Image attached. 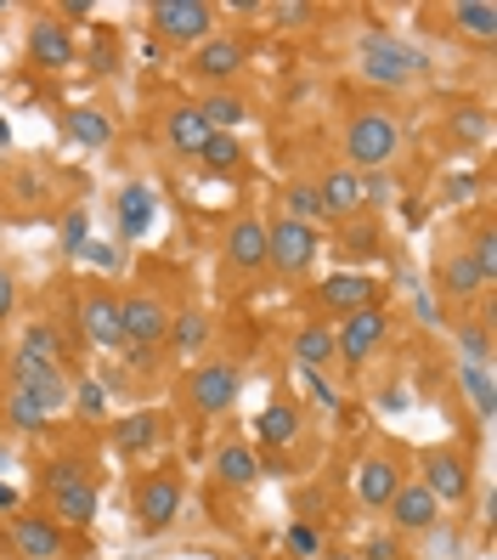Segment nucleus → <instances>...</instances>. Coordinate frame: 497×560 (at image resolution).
<instances>
[{
	"label": "nucleus",
	"instance_id": "5701e85b",
	"mask_svg": "<svg viewBox=\"0 0 497 560\" xmlns=\"http://www.w3.org/2000/svg\"><path fill=\"white\" fill-rule=\"evenodd\" d=\"M255 442L272 447V453H288L300 442V408L294 402H267V413L255 419Z\"/></svg>",
	"mask_w": 497,
	"mask_h": 560
},
{
	"label": "nucleus",
	"instance_id": "a211bd4d",
	"mask_svg": "<svg viewBox=\"0 0 497 560\" xmlns=\"http://www.w3.org/2000/svg\"><path fill=\"white\" fill-rule=\"evenodd\" d=\"M74 35H69V23H57V18H40V23H28V62L35 69H74Z\"/></svg>",
	"mask_w": 497,
	"mask_h": 560
},
{
	"label": "nucleus",
	"instance_id": "dca6fc26",
	"mask_svg": "<svg viewBox=\"0 0 497 560\" xmlns=\"http://www.w3.org/2000/svg\"><path fill=\"white\" fill-rule=\"evenodd\" d=\"M114 215H119V244H142L153 233V215H158V192L147 182H125L119 199H114Z\"/></svg>",
	"mask_w": 497,
	"mask_h": 560
},
{
	"label": "nucleus",
	"instance_id": "5fc2aeb1",
	"mask_svg": "<svg viewBox=\"0 0 497 560\" xmlns=\"http://www.w3.org/2000/svg\"><path fill=\"white\" fill-rule=\"evenodd\" d=\"M17 510H23L17 487H12V481H0V515H17Z\"/></svg>",
	"mask_w": 497,
	"mask_h": 560
},
{
	"label": "nucleus",
	"instance_id": "2eb2a0df",
	"mask_svg": "<svg viewBox=\"0 0 497 560\" xmlns=\"http://www.w3.org/2000/svg\"><path fill=\"white\" fill-rule=\"evenodd\" d=\"M221 255H226L232 272H260V267H267V221H260V215H238L226 226V238H221Z\"/></svg>",
	"mask_w": 497,
	"mask_h": 560
},
{
	"label": "nucleus",
	"instance_id": "39448f33",
	"mask_svg": "<svg viewBox=\"0 0 497 560\" xmlns=\"http://www.w3.org/2000/svg\"><path fill=\"white\" fill-rule=\"evenodd\" d=\"M147 23H153V40L164 46H204L215 35V7L210 0H153Z\"/></svg>",
	"mask_w": 497,
	"mask_h": 560
},
{
	"label": "nucleus",
	"instance_id": "412c9836",
	"mask_svg": "<svg viewBox=\"0 0 497 560\" xmlns=\"http://www.w3.org/2000/svg\"><path fill=\"white\" fill-rule=\"evenodd\" d=\"M402 481H407L402 465H395V458H384V453H374V458H362V465H356V499L368 504V510H384Z\"/></svg>",
	"mask_w": 497,
	"mask_h": 560
},
{
	"label": "nucleus",
	"instance_id": "0eeeda50",
	"mask_svg": "<svg viewBox=\"0 0 497 560\" xmlns=\"http://www.w3.org/2000/svg\"><path fill=\"white\" fill-rule=\"evenodd\" d=\"M322 249V226H300V221H267V267H277L283 278H300L311 272V260Z\"/></svg>",
	"mask_w": 497,
	"mask_h": 560
},
{
	"label": "nucleus",
	"instance_id": "9d476101",
	"mask_svg": "<svg viewBox=\"0 0 497 560\" xmlns=\"http://www.w3.org/2000/svg\"><path fill=\"white\" fill-rule=\"evenodd\" d=\"M238 390H244V374H238V362H226V357L198 362V369L187 374V402H192L198 413H210V419L238 402Z\"/></svg>",
	"mask_w": 497,
	"mask_h": 560
},
{
	"label": "nucleus",
	"instance_id": "72a5a7b5",
	"mask_svg": "<svg viewBox=\"0 0 497 560\" xmlns=\"http://www.w3.org/2000/svg\"><path fill=\"white\" fill-rule=\"evenodd\" d=\"M458 385H463V397L475 402V413H481V424H486L492 408H497V380H492V369H463V362H458Z\"/></svg>",
	"mask_w": 497,
	"mask_h": 560
},
{
	"label": "nucleus",
	"instance_id": "4be33fe9",
	"mask_svg": "<svg viewBox=\"0 0 497 560\" xmlns=\"http://www.w3.org/2000/svg\"><path fill=\"white\" fill-rule=\"evenodd\" d=\"M158 436H164V419L153 413V408H142V413H125L114 431H108V442H114V453H125V458H142V453H153L158 447Z\"/></svg>",
	"mask_w": 497,
	"mask_h": 560
},
{
	"label": "nucleus",
	"instance_id": "c03bdc74",
	"mask_svg": "<svg viewBox=\"0 0 497 560\" xmlns=\"http://www.w3.org/2000/svg\"><path fill=\"white\" fill-rule=\"evenodd\" d=\"M470 260L481 267V278H486V283L497 278V233H492V226H481V233H475V244H470Z\"/></svg>",
	"mask_w": 497,
	"mask_h": 560
},
{
	"label": "nucleus",
	"instance_id": "4468645a",
	"mask_svg": "<svg viewBox=\"0 0 497 560\" xmlns=\"http://www.w3.org/2000/svg\"><path fill=\"white\" fill-rule=\"evenodd\" d=\"M244 40H232V35H210L204 46H192V57H187V69L204 80V85H215V91H226V80L244 69Z\"/></svg>",
	"mask_w": 497,
	"mask_h": 560
},
{
	"label": "nucleus",
	"instance_id": "f3484780",
	"mask_svg": "<svg viewBox=\"0 0 497 560\" xmlns=\"http://www.w3.org/2000/svg\"><path fill=\"white\" fill-rule=\"evenodd\" d=\"M317 187V205H322V221H356L362 215V182L351 164H334V171H322Z\"/></svg>",
	"mask_w": 497,
	"mask_h": 560
},
{
	"label": "nucleus",
	"instance_id": "e433bc0d",
	"mask_svg": "<svg viewBox=\"0 0 497 560\" xmlns=\"http://www.w3.org/2000/svg\"><path fill=\"white\" fill-rule=\"evenodd\" d=\"M283 215H288V221H300V226H322L317 187H311V182H294V187L283 192Z\"/></svg>",
	"mask_w": 497,
	"mask_h": 560
},
{
	"label": "nucleus",
	"instance_id": "37998d69",
	"mask_svg": "<svg viewBox=\"0 0 497 560\" xmlns=\"http://www.w3.org/2000/svg\"><path fill=\"white\" fill-rule=\"evenodd\" d=\"M288 555H300V560H317V555H322L317 521H294V526H288Z\"/></svg>",
	"mask_w": 497,
	"mask_h": 560
},
{
	"label": "nucleus",
	"instance_id": "a878e982",
	"mask_svg": "<svg viewBox=\"0 0 497 560\" xmlns=\"http://www.w3.org/2000/svg\"><path fill=\"white\" fill-rule=\"evenodd\" d=\"M192 108H198V119H204L215 137H238V125L249 119V103L238 91H210L204 103H192Z\"/></svg>",
	"mask_w": 497,
	"mask_h": 560
},
{
	"label": "nucleus",
	"instance_id": "58836bf2",
	"mask_svg": "<svg viewBox=\"0 0 497 560\" xmlns=\"http://www.w3.org/2000/svg\"><path fill=\"white\" fill-rule=\"evenodd\" d=\"M198 159H204V171H210V176H232V171L244 164V148H238V137H210Z\"/></svg>",
	"mask_w": 497,
	"mask_h": 560
},
{
	"label": "nucleus",
	"instance_id": "f8f14e48",
	"mask_svg": "<svg viewBox=\"0 0 497 560\" xmlns=\"http://www.w3.org/2000/svg\"><path fill=\"white\" fill-rule=\"evenodd\" d=\"M74 328H80V346H96V351H125V335H119V294H108V289L80 294V306H74Z\"/></svg>",
	"mask_w": 497,
	"mask_h": 560
},
{
	"label": "nucleus",
	"instance_id": "ea45409f",
	"mask_svg": "<svg viewBox=\"0 0 497 560\" xmlns=\"http://www.w3.org/2000/svg\"><path fill=\"white\" fill-rule=\"evenodd\" d=\"M362 210H379V205H395V182L390 171H362Z\"/></svg>",
	"mask_w": 497,
	"mask_h": 560
},
{
	"label": "nucleus",
	"instance_id": "ddd939ff",
	"mask_svg": "<svg viewBox=\"0 0 497 560\" xmlns=\"http://www.w3.org/2000/svg\"><path fill=\"white\" fill-rule=\"evenodd\" d=\"M7 538L23 560H62V549H69V533L46 515V510H17L12 526H7Z\"/></svg>",
	"mask_w": 497,
	"mask_h": 560
},
{
	"label": "nucleus",
	"instance_id": "393cba45",
	"mask_svg": "<svg viewBox=\"0 0 497 560\" xmlns=\"http://www.w3.org/2000/svg\"><path fill=\"white\" fill-rule=\"evenodd\" d=\"M294 362H300L306 374H322L328 362H340L334 357V328L328 323H300L294 328Z\"/></svg>",
	"mask_w": 497,
	"mask_h": 560
},
{
	"label": "nucleus",
	"instance_id": "c756f323",
	"mask_svg": "<svg viewBox=\"0 0 497 560\" xmlns=\"http://www.w3.org/2000/svg\"><path fill=\"white\" fill-rule=\"evenodd\" d=\"M481 289H486V278H481V267L470 260V249H452L441 260V294H452V301H475Z\"/></svg>",
	"mask_w": 497,
	"mask_h": 560
},
{
	"label": "nucleus",
	"instance_id": "473e14b6",
	"mask_svg": "<svg viewBox=\"0 0 497 560\" xmlns=\"http://www.w3.org/2000/svg\"><path fill=\"white\" fill-rule=\"evenodd\" d=\"M340 226H345V249H340V255H351V260H362V255H368V260L384 255V233H379V221H374V215H368V221L356 215V221H340Z\"/></svg>",
	"mask_w": 497,
	"mask_h": 560
},
{
	"label": "nucleus",
	"instance_id": "bf43d9fd",
	"mask_svg": "<svg viewBox=\"0 0 497 560\" xmlns=\"http://www.w3.org/2000/svg\"><path fill=\"white\" fill-rule=\"evenodd\" d=\"M12 148V125H7V114H0V153Z\"/></svg>",
	"mask_w": 497,
	"mask_h": 560
},
{
	"label": "nucleus",
	"instance_id": "2f4dec72",
	"mask_svg": "<svg viewBox=\"0 0 497 560\" xmlns=\"http://www.w3.org/2000/svg\"><path fill=\"white\" fill-rule=\"evenodd\" d=\"M452 23L463 28V35H475V40H492L497 35V7H492V0H458Z\"/></svg>",
	"mask_w": 497,
	"mask_h": 560
},
{
	"label": "nucleus",
	"instance_id": "de8ad7c7",
	"mask_svg": "<svg viewBox=\"0 0 497 560\" xmlns=\"http://www.w3.org/2000/svg\"><path fill=\"white\" fill-rule=\"evenodd\" d=\"M475 192H481V176H475V171H463V176H447L441 199H447V205H470Z\"/></svg>",
	"mask_w": 497,
	"mask_h": 560
},
{
	"label": "nucleus",
	"instance_id": "bb28decb",
	"mask_svg": "<svg viewBox=\"0 0 497 560\" xmlns=\"http://www.w3.org/2000/svg\"><path fill=\"white\" fill-rule=\"evenodd\" d=\"M215 481L221 487H255L260 481V458L249 442H221L215 447Z\"/></svg>",
	"mask_w": 497,
	"mask_h": 560
},
{
	"label": "nucleus",
	"instance_id": "052dcab7",
	"mask_svg": "<svg viewBox=\"0 0 497 560\" xmlns=\"http://www.w3.org/2000/svg\"><path fill=\"white\" fill-rule=\"evenodd\" d=\"M317 560H356L351 549H334V555H317Z\"/></svg>",
	"mask_w": 497,
	"mask_h": 560
},
{
	"label": "nucleus",
	"instance_id": "aec40b11",
	"mask_svg": "<svg viewBox=\"0 0 497 560\" xmlns=\"http://www.w3.org/2000/svg\"><path fill=\"white\" fill-rule=\"evenodd\" d=\"M322 306L328 312H340V317H351V312H362V306H379V283L368 278V272H334V278H322Z\"/></svg>",
	"mask_w": 497,
	"mask_h": 560
},
{
	"label": "nucleus",
	"instance_id": "b1692460",
	"mask_svg": "<svg viewBox=\"0 0 497 560\" xmlns=\"http://www.w3.org/2000/svg\"><path fill=\"white\" fill-rule=\"evenodd\" d=\"M215 137V130L204 125V119H198V108L192 103H181V108H170V119H164V142H170L181 159H198V153H204V142Z\"/></svg>",
	"mask_w": 497,
	"mask_h": 560
},
{
	"label": "nucleus",
	"instance_id": "13d9d810",
	"mask_svg": "<svg viewBox=\"0 0 497 560\" xmlns=\"http://www.w3.org/2000/svg\"><path fill=\"white\" fill-rule=\"evenodd\" d=\"M96 7H91V0H69V7H62V18H91Z\"/></svg>",
	"mask_w": 497,
	"mask_h": 560
},
{
	"label": "nucleus",
	"instance_id": "7c9ffc66",
	"mask_svg": "<svg viewBox=\"0 0 497 560\" xmlns=\"http://www.w3.org/2000/svg\"><path fill=\"white\" fill-rule=\"evenodd\" d=\"M69 137H74L80 148H108V142H114V119H108L103 108L80 103V108H69Z\"/></svg>",
	"mask_w": 497,
	"mask_h": 560
},
{
	"label": "nucleus",
	"instance_id": "7ed1b4c3",
	"mask_svg": "<svg viewBox=\"0 0 497 560\" xmlns=\"http://www.w3.org/2000/svg\"><path fill=\"white\" fill-rule=\"evenodd\" d=\"M395 148H402V125H395L390 114L379 108H362L351 114L345 125V159H351V171H384V164L395 159Z\"/></svg>",
	"mask_w": 497,
	"mask_h": 560
},
{
	"label": "nucleus",
	"instance_id": "49530a36",
	"mask_svg": "<svg viewBox=\"0 0 497 560\" xmlns=\"http://www.w3.org/2000/svg\"><path fill=\"white\" fill-rule=\"evenodd\" d=\"M300 380H306V390H311V402H317L322 413H340V408H345V397H340V390L328 385L322 374H306V369H300Z\"/></svg>",
	"mask_w": 497,
	"mask_h": 560
},
{
	"label": "nucleus",
	"instance_id": "8fccbe9b",
	"mask_svg": "<svg viewBox=\"0 0 497 560\" xmlns=\"http://www.w3.org/2000/svg\"><path fill=\"white\" fill-rule=\"evenodd\" d=\"M80 260H91L96 272H119V249H114V244H96V238L80 249Z\"/></svg>",
	"mask_w": 497,
	"mask_h": 560
},
{
	"label": "nucleus",
	"instance_id": "f257e3e1",
	"mask_svg": "<svg viewBox=\"0 0 497 560\" xmlns=\"http://www.w3.org/2000/svg\"><path fill=\"white\" fill-rule=\"evenodd\" d=\"M40 492H46V515L62 526V533H80V526H96V510H103V487H96V470L85 458H51L40 470Z\"/></svg>",
	"mask_w": 497,
	"mask_h": 560
},
{
	"label": "nucleus",
	"instance_id": "a18cd8bd",
	"mask_svg": "<svg viewBox=\"0 0 497 560\" xmlns=\"http://www.w3.org/2000/svg\"><path fill=\"white\" fill-rule=\"evenodd\" d=\"M267 18L283 23V28H306L317 18V7H306V0H277V7H267Z\"/></svg>",
	"mask_w": 497,
	"mask_h": 560
},
{
	"label": "nucleus",
	"instance_id": "6e6d98bb",
	"mask_svg": "<svg viewBox=\"0 0 497 560\" xmlns=\"http://www.w3.org/2000/svg\"><path fill=\"white\" fill-rule=\"evenodd\" d=\"M153 357H158V351H142V346H125V362H130V369H147Z\"/></svg>",
	"mask_w": 497,
	"mask_h": 560
},
{
	"label": "nucleus",
	"instance_id": "603ef678",
	"mask_svg": "<svg viewBox=\"0 0 497 560\" xmlns=\"http://www.w3.org/2000/svg\"><path fill=\"white\" fill-rule=\"evenodd\" d=\"M402 221H407V226H424V221H429V205H424V199H402Z\"/></svg>",
	"mask_w": 497,
	"mask_h": 560
},
{
	"label": "nucleus",
	"instance_id": "f704fd0d",
	"mask_svg": "<svg viewBox=\"0 0 497 560\" xmlns=\"http://www.w3.org/2000/svg\"><path fill=\"white\" fill-rule=\"evenodd\" d=\"M46 424H51V419H46L35 402H28L23 390L7 385V431H17V436H46Z\"/></svg>",
	"mask_w": 497,
	"mask_h": 560
},
{
	"label": "nucleus",
	"instance_id": "20e7f679",
	"mask_svg": "<svg viewBox=\"0 0 497 560\" xmlns=\"http://www.w3.org/2000/svg\"><path fill=\"white\" fill-rule=\"evenodd\" d=\"M413 481H418L436 504H463V499L475 492V465H470V453H458V447H424Z\"/></svg>",
	"mask_w": 497,
	"mask_h": 560
},
{
	"label": "nucleus",
	"instance_id": "79ce46f5",
	"mask_svg": "<svg viewBox=\"0 0 497 560\" xmlns=\"http://www.w3.org/2000/svg\"><path fill=\"white\" fill-rule=\"evenodd\" d=\"M452 137H463V142H486V137H492L486 108H458V114H452Z\"/></svg>",
	"mask_w": 497,
	"mask_h": 560
},
{
	"label": "nucleus",
	"instance_id": "f03ea898",
	"mask_svg": "<svg viewBox=\"0 0 497 560\" xmlns=\"http://www.w3.org/2000/svg\"><path fill=\"white\" fill-rule=\"evenodd\" d=\"M356 62H362V80H374L384 91H402V85L424 80V69H429V57L413 40L390 35V28H368V35L356 40Z\"/></svg>",
	"mask_w": 497,
	"mask_h": 560
},
{
	"label": "nucleus",
	"instance_id": "423d86ee",
	"mask_svg": "<svg viewBox=\"0 0 497 560\" xmlns=\"http://www.w3.org/2000/svg\"><path fill=\"white\" fill-rule=\"evenodd\" d=\"M137 533L142 538H164L181 521V476L176 470H153L137 481Z\"/></svg>",
	"mask_w": 497,
	"mask_h": 560
},
{
	"label": "nucleus",
	"instance_id": "3c124183",
	"mask_svg": "<svg viewBox=\"0 0 497 560\" xmlns=\"http://www.w3.org/2000/svg\"><path fill=\"white\" fill-rule=\"evenodd\" d=\"M12 306H17V283H12V272L0 267V323L12 317Z\"/></svg>",
	"mask_w": 497,
	"mask_h": 560
},
{
	"label": "nucleus",
	"instance_id": "4d7b16f0",
	"mask_svg": "<svg viewBox=\"0 0 497 560\" xmlns=\"http://www.w3.org/2000/svg\"><path fill=\"white\" fill-rule=\"evenodd\" d=\"M379 408H390V413H395V408H407V390H384Z\"/></svg>",
	"mask_w": 497,
	"mask_h": 560
},
{
	"label": "nucleus",
	"instance_id": "864d4df0",
	"mask_svg": "<svg viewBox=\"0 0 497 560\" xmlns=\"http://www.w3.org/2000/svg\"><path fill=\"white\" fill-rule=\"evenodd\" d=\"M91 69H96V74H114V46H108V40L91 51Z\"/></svg>",
	"mask_w": 497,
	"mask_h": 560
},
{
	"label": "nucleus",
	"instance_id": "a19ab883",
	"mask_svg": "<svg viewBox=\"0 0 497 560\" xmlns=\"http://www.w3.org/2000/svg\"><path fill=\"white\" fill-rule=\"evenodd\" d=\"M57 244H62V255H80V249L91 244V221H85V210H69V215H62Z\"/></svg>",
	"mask_w": 497,
	"mask_h": 560
},
{
	"label": "nucleus",
	"instance_id": "9b49d317",
	"mask_svg": "<svg viewBox=\"0 0 497 560\" xmlns=\"http://www.w3.org/2000/svg\"><path fill=\"white\" fill-rule=\"evenodd\" d=\"M164 328H170V312H164L158 294H147V289L119 294V335H125V346L158 351L164 346Z\"/></svg>",
	"mask_w": 497,
	"mask_h": 560
},
{
	"label": "nucleus",
	"instance_id": "4c0bfd02",
	"mask_svg": "<svg viewBox=\"0 0 497 560\" xmlns=\"http://www.w3.org/2000/svg\"><path fill=\"white\" fill-rule=\"evenodd\" d=\"M69 402L80 408V419H85V424H96V419L108 413V380H74Z\"/></svg>",
	"mask_w": 497,
	"mask_h": 560
},
{
	"label": "nucleus",
	"instance_id": "1a4fd4ad",
	"mask_svg": "<svg viewBox=\"0 0 497 560\" xmlns=\"http://www.w3.org/2000/svg\"><path fill=\"white\" fill-rule=\"evenodd\" d=\"M384 340H390V312H384V306H362V312L340 317V328H334V357L356 374Z\"/></svg>",
	"mask_w": 497,
	"mask_h": 560
},
{
	"label": "nucleus",
	"instance_id": "c85d7f7f",
	"mask_svg": "<svg viewBox=\"0 0 497 560\" xmlns=\"http://www.w3.org/2000/svg\"><path fill=\"white\" fill-rule=\"evenodd\" d=\"M17 357H35V362H57L62 369V357H69V340H62V328L57 323H46V317H35L17 335Z\"/></svg>",
	"mask_w": 497,
	"mask_h": 560
},
{
	"label": "nucleus",
	"instance_id": "c9c22d12",
	"mask_svg": "<svg viewBox=\"0 0 497 560\" xmlns=\"http://www.w3.org/2000/svg\"><path fill=\"white\" fill-rule=\"evenodd\" d=\"M458 357H463V369H492V335H486V323H463L458 328Z\"/></svg>",
	"mask_w": 497,
	"mask_h": 560
},
{
	"label": "nucleus",
	"instance_id": "cd10ccee",
	"mask_svg": "<svg viewBox=\"0 0 497 560\" xmlns=\"http://www.w3.org/2000/svg\"><path fill=\"white\" fill-rule=\"evenodd\" d=\"M210 346V317L204 312H170V328H164V351H176L181 362L198 357Z\"/></svg>",
	"mask_w": 497,
	"mask_h": 560
},
{
	"label": "nucleus",
	"instance_id": "6ab92c4d",
	"mask_svg": "<svg viewBox=\"0 0 497 560\" xmlns=\"http://www.w3.org/2000/svg\"><path fill=\"white\" fill-rule=\"evenodd\" d=\"M384 515H390L395 533H429V526L441 521V504L429 499L418 481H402V487H395V499L384 504Z\"/></svg>",
	"mask_w": 497,
	"mask_h": 560
},
{
	"label": "nucleus",
	"instance_id": "09e8293b",
	"mask_svg": "<svg viewBox=\"0 0 497 560\" xmlns=\"http://www.w3.org/2000/svg\"><path fill=\"white\" fill-rule=\"evenodd\" d=\"M356 560H402V544H395L390 533H374L368 544H362V555Z\"/></svg>",
	"mask_w": 497,
	"mask_h": 560
},
{
	"label": "nucleus",
	"instance_id": "6e6552de",
	"mask_svg": "<svg viewBox=\"0 0 497 560\" xmlns=\"http://www.w3.org/2000/svg\"><path fill=\"white\" fill-rule=\"evenodd\" d=\"M12 390H23V397L35 402L46 419H57L62 408H69L74 380L62 374L57 362H35V357H17V351H12Z\"/></svg>",
	"mask_w": 497,
	"mask_h": 560
}]
</instances>
